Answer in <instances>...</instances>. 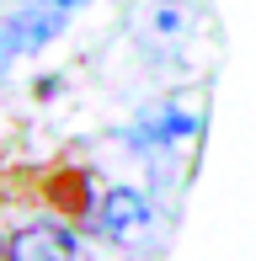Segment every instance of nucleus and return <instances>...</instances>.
I'll list each match as a JSON object with an SVG mask.
<instances>
[{
    "mask_svg": "<svg viewBox=\"0 0 256 261\" xmlns=\"http://www.w3.org/2000/svg\"><path fill=\"white\" fill-rule=\"evenodd\" d=\"M80 6H86V0H27V6L0 27V69L27 59V54H38L43 43H54Z\"/></svg>",
    "mask_w": 256,
    "mask_h": 261,
    "instance_id": "nucleus-1",
    "label": "nucleus"
},
{
    "mask_svg": "<svg viewBox=\"0 0 256 261\" xmlns=\"http://www.w3.org/2000/svg\"><path fill=\"white\" fill-rule=\"evenodd\" d=\"M96 229L107 234V240H118V245L144 240V234H149V203H144V192H134V187L107 192L101 208H96Z\"/></svg>",
    "mask_w": 256,
    "mask_h": 261,
    "instance_id": "nucleus-2",
    "label": "nucleus"
},
{
    "mask_svg": "<svg viewBox=\"0 0 256 261\" xmlns=\"http://www.w3.org/2000/svg\"><path fill=\"white\" fill-rule=\"evenodd\" d=\"M6 256L11 261H86L80 240L69 229H59V224H27V229H16Z\"/></svg>",
    "mask_w": 256,
    "mask_h": 261,
    "instance_id": "nucleus-3",
    "label": "nucleus"
}]
</instances>
